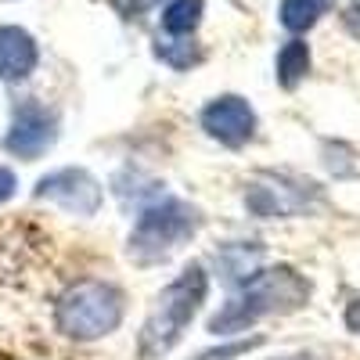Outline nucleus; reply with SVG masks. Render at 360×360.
Segmentation results:
<instances>
[{
  "label": "nucleus",
  "mask_w": 360,
  "mask_h": 360,
  "mask_svg": "<svg viewBox=\"0 0 360 360\" xmlns=\"http://www.w3.org/2000/svg\"><path fill=\"white\" fill-rule=\"evenodd\" d=\"M108 4L123 15V18H141V15H148L152 8H159L162 0H108Z\"/></svg>",
  "instance_id": "nucleus-16"
},
{
  "label": "nucleus",
  "mask_w": 360,
  "mask_h": 360,
  "mask_svg": "<svg viewBox=\"0 0 360 360\" xmlns=\"http://www.w3.org/2000/svg\"><path fill=\"white\" fill-rule=\"evenodd\" d=\"M198 227H202V213L191 202L173 198V195H159L155 202L137 209V220H134L130 242H127V256L137 266L162 263L184 242H191L198 234Z\"/></svg>",
  "instance_id": "nucleus-4"
},
{
  "label": "nucleus",
  "mask_w": 360,
  "mask_h": 360,
  "mask_svg": "<svg viewBox=\"0 0 360 360\" xmlns=\"http://www.w3.org/2000/svg\"><path fill=\"white\" fill-rule=\"evenodd\" d=\"M33 198L40 202H54V205H62L65 213L72 217H98V209L105 202V188L98 184V176L83 169V166H62V169H54L47 176L37 180V188H33Z\"/></svg>",
  "instance_id": "nucleus-7"
},
{
  "label": "nucleus",
  "mask_w": 360,
  "mask_h": 360,
  "mask_svg": "<svg viewBox=\"0 0 360 360\" xmlns=\"http://www.w3.org/2000/svg\"><path fill=\"white\" fill-rule=\"evenodd\" d=\"M274 69H278V83L285 90H295L299 83L307 79V72H310V47L303 40H288L278 51V65Z\"/></svg>",
  "instance_id": "nucleus-10"
},
{
  "label": "nucleus",
  "mask_w": 360,
  "mask_h": 360,
  "mask_svg": "<svg viewBox=\"0 0 360 360\" xmlns=\"http://www.w3.org/2000/svg\"><path fill=\"white\" fill-rule=\"evenodd\" d=\"M256 256H259V245L249 249V245H227L217 259H220V270H224V278L234 285V281H242V278H252L256 274Z\"/></svg>",
  "instance_id": "nucleus-14"
},
{
  "label": "nucleus",
  "mask_w": 360,
  "mask_h": 360,
  "mask_svg": "<svg viewBox=\"0 0 360 360\" xmlns=\"http://www.w3.org/2000/svg\"><path fill=\"white\" fill-rule=\"evenodd\" d=\"M205 11V0H169L162 11V33L166 37H191Z\"/></svg>",
  "instance_id": "nucleus-12"
},
{
  "label": "nucleus",
  "mask_w": 360,
  "mask_h": 360,
  "mask_svg": "<svg viewBox=\"0 0 360 360\" xmlns=\"http://www.w3.org/2000/svg\"><path fill=\"white\" fill-rule=\"evenodd\" d=\"M155 54L162 58L169 69H176V72H184V69H191V65L202 62V47L195 40H184V37H166V40L159 37Z\"/></svg>",
  "instance_id": "nucleus-13"
},
{
  "label": "nucleus",
  "mask_w": 360,
  "mask_h": 360,
  "mask_svg": "<svg viewBox=\"0 0 360 360\" xmlns=\"http://www.w3.org/2000/svg\"><path fill=\"white\" fill-rule=\"evenodd\" d=\"M209 295V274L202 263H188L180 274L155 295L152 310H148L144 324H141V335H137V356L141 360H159L166 356L184 332L191 328L195 314L202 310Z\"/></svg>",
  "instance_id": "nucleus-2"
},
{
  "label": "nucleus",
  "mask_w": 360,
  "mask_h": 360,
  "mask_svg": "<svg viewBox=\"0 0 360 360\" xmlns=\"http://www.w3.org/2000/svg\"><path fill=\"white\" fill-rule=\"evenodd\" d=\"M15 188H18V176L8 166H0V205L15 198Z\"/></svg>",
  "instance_id": "nucleus-18"
},
{
  "label": "nucleus",
  "mask_w": 360,
  "mask_h": 360,
  "mask_svg": "<svg viewBox=\"0 0 360 360\" xmlns=\"http://www.w3.org/2000/svg\"><path fill=\"white\" fill-rule=\"evenodd\" d=\"M342 321H346V328H349L353 335H360V299H353V303L346 307V317Z\"/></svg>",
  "instance_id": "nucleus-19"
},
{
  "label": "nucleus",
  "mask_w": 360,
  "mask_h": 360,
  "mask_svg": "<svg viewBox=\"0 0 360 360\" xmlns=\"http://www.w3.org/2000/svg\"><path fill=\"white\" fill-rule=\"evenodd\" d=\"M202 130L224 148H245L256 137V112L245 98L220 94L202 108Z\"/></svg>",
  "instance_id": "nucleus-8"
},
{
  "label": "nucleus",
  "mask_w": 360,
  "mask_h": 360,
  "mask_svg": "<svg viewBox=\"0 0 360 360\" xmlns=\"http://www.w3.org/2000/svg\"><path fill=\"white\" fill-rule=\"evenodd\" d=\"M321 202V191L310 180H295L288 173H259L245 188V209L259 220H292L310 213V205Z\"/></svg>",
  "instance_id": "nucleus-5"
},
{
  "label": "nucleus",
  "mask_w": 360,
  "mask_h": 360,
  "mask_svg": "<svg viewBox=\"0 0 360 360\" xmlns=\"http://www.w3.org/2000/svg\"><path fill=\"white\" fill-rule=\"evenodd\" d=\"M342 29H346L353 40H360V0L346 4V11H342Z\"/></svg>",
  "instance_id": "nucleus-17"
},
{
  "label": "nucleus",
  "mask_w": 360,
  "mask_h": 360,
  "mask_svg": "<svg viewBox=\"0 0 360 360\" xmlns=\"http://www.w3.org/2000/svg\"><path fill=\"white\" fill-rule=\"evenodd\" d=\"M307 303H310V281L295 266H266V270H256L252 278H245L231 303H224L209 317V332L238 335L263 317L295 314Z\"/></svg>",
  "instance_id": "nucleus-1"
},
{
  "label": "nucleus",
  "mask_w": 360,
  "mask_h": 360,
  "mask_svg": "<svg viewBox=\"0 0 360 360\" xmlns=\"http://www.w3.org/2000/svg\"><path fill=\"white\" fill-rule=\"evenodd\" d=\"M328 8H332V0H281L278 18L288 33H307L321 22V15H328Z\"/></svg>",
  "instance_id": "nucleus-11"
},
{
  "label": "nucleus",
  "mask_w": 360,
  "mask_h": 360,
  "mask_svg": "<svg viewBox=\"0 0 360 360\" xmlns=\"http://www.w3.org/2000/svg\"><path fill=\"white\" fill-rule=\"evenodd\" d=\"M54 141H58V112L37 98H25L15 105L11 127H8L4 141H0V148L22 162H33L51 152Z\"/></svg>",
  "instance_id": "nucleus-6"
},
{
  "label": "nucleus",
  "mask_w": 360,
  "mask_h": 360,
  "mask_svg": "<svg viewBox=\"0 0 360 360\" xmlns=\"http://www.w3.org/2000/svg\"><path fill=\"white\" fill-rule=\"evenodd\" d=\"M256 346H263L259 335H252V339H231V342H220V346H213V349H202L195 360H238V356L252 353Z\"/></svg>",
  "instance_id": "nucleus-15"
},
{
  "label": "nucleus",
  "mask_w": 360,
  "mask_h": 360,
  "mask_svg": "<svg viewBox=\"0 0 360 360\" xmlns=\"http://www.w3.org/2000/svg\"><path fill=\"white\" fill-rule=\"evenodd\" d=\"M127 317V295L112 281L83 278L69 285L54 303V328L72 342H94L112 335Z\"/></svg>",
  "instance_id": "nucleus-3"
},
{
  "label": "nucleus",
  "mask_w": 360,
  "mask_h": 360,
  "mask_svg": "<svg viewBox=\"0 0 360 360\" xmlns=\"http://www.w3.org/2000/svg\"><path fill=\"white\" fill-rule=\"evenodd\" d=\"M37 65H40L37 40L18 25H0V79L18 83L25 76H33Z\"/></svg>",
  "instance_id": "nucleus-9"
}]
</instances>
